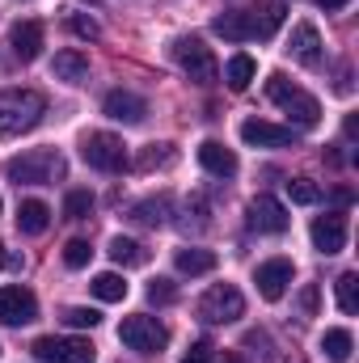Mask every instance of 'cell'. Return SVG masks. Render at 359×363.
Segmentation results:
<instances>
[{"label": "cell", "instance_id": "obj_35", "mask_svg": "<svg viewBox=\"0 0 359 363\" xmlns=\"http://www.w3.org/2000/svg\"><path fill=\"white\" fill-rule=\"evenodd\" d=\"M216 359V347L207 342V338H194L190 347H186V355H182V363H211Z\"/></svg>", "mask_w": 359, "mask_h": 363}, {"label": "cell", "instance_id": "obj_4", "mask_svg": "<svg viewBox=\"0 0 359 363\" xmlns=\"http://www.w3.org/2000/svg\"><path fill=\"white\" fill-rule=\"evenodd\" d=\"M118 342H123L127 351H140V355H161V351L170 347V330H165L157 317L136 313V317H123V325H118Z\"/></svg>", "mask_w": 359, "mask_h": 363}, {"label": "cell", "instance_id": "obj_40", "mask_svg": "<svg viewBox=\"0 0 359 363\" xmlns=\"http://www.w3.org/2000/svg\"><path fill=\"white\" fill-rule=\"evenodd\" d=\"M4 262H9V254H4V245H0V267H4Z\"/></svg>", "mask_w": 359, "mask_h": 363}, {"label": "cell", "instance_id": "obj_23", "mask_svg": "<svg viewBox=\"0 0 359 363\" xmlns=\"http://www.w3.org/2000/svg\"><path fill=\"white\" fill-rule=\"evenodd\" d=\"M110 258H114V267H144L148 250L140 241H131V237H114L110 241Z\"/></svg>", "mask_w": 359, "mask_h": 363}, {"label": "cell", "instance_id": "obj_11", "mask_svg": "<svg viewBox=\"0 0 359 363\" xmlns=\"http://www.w3.org/2000/svg\"><path fill=\"white\" fill-rule=\"evenodd\" d=\"M38 317V300L26 287H0V321L4 325H30Z\"/></svg>", "mask_w": 359, "mask_h": 363}, {"label": "cell", "instance_id": "obj_34", "mask_svg": "<svg viewBox=\"0 0 359 363\" xmlns=\"http://www.w3.org/2000/svg\"><path fill=\"white\" fill-rule=\"evenodd\" d=\"M148 300H153V304H174V300H178V287H174L170 279H153V283H148Z\"/></svg>", "mask_w": 359, "mask_h": 363}, {"label": "cell", "instance_id": "obj_10", "mask_svg": "<svg viewBox=\"0 0 359 363\" xmlns=\"http://www.w3.org/2000/svg\"><path fill=\"white\" fill-rule=\"evenodd\" d=\"M313 250L317 254H343V245H347V216L343 211H326V216H317L313 220Z\"/></svg>", "mask_w": 359, "mask_h": 363}, {"label": "cell", "instance_id": "obj_17", "mask_svg": "<svg viewBox=\"0 0 359 363\" xmlns=\"http://www.w3.org/2000/svg\"><path fill=\"white\" fill-rule=\"evenodd\" d=\"M199 165H203L211 178H233V174H237V152L224 148L220 140H203V144H199Z\"/></svg>", "mask_w": 359, "mask_h": 363}, {"label": "cell", "instance_id": "obj_9", "mask_svg": "<svg viewBox=\"0 0 359 363\" xmlns=\"http://www.w3.org/2000/svg\"><path fill=\"white\" fill-rule=\"evenodd\" d=\"M287 224H292V216L275 194H254V203H250V228L254 233L279 237V233H287Z\"/></svg>", "mask_w": 359, "mask_h": 363}, {"label": "cell", "instance_id": "obj_25", "mask_svg": "<svg viewBox=\"0 0 359 363\" xmlns=\"http://www.w3.org/2000/svg\"><path fill=\"white\" fill-rule=\"evenodd\" d=\"M254 72H258V64H254L250 55H233L228 68H224V81H228V89L233 93H245L250 89V81H254Z\"/></svg>", "mask_w": 359, "mask_h": 363}, {"label": "cell", "instance_id": "obj_37", "mask_svg": "<svg viewBox=\"0 0 359 363\" xmlns=\"http://www.w3.org/2000/svg\"><path fill=\"white\" fill-rule=\"evenodd\" d=\"M300 313H304V317L317 313V283H309V287L300 291Z\"/></svg>", "mask_w": 359, "mask_h": 363}, {"label": "cell", "instance_id": "obj_33", "mask_svg": "<svg viewBox=\"0 0 359 363\" xmlns=\"http://www.w3.org/2000/svg\"><path fill=\"white\" fill-rule=\"evenodd\" d=\"M97 321H101L97 308H81V304L77 308H64V325H72V330H93Z\"/></svg>", "mask_w": 359, "mask_h": 363}, {"label": "cell", "instance_id": "obj_18", "mask_svg": "<svg viewBox=\"0 0 359 363\" xmlns=\"http://www.w3.org/2000/svg\"><path fill=\"white\" fill-rule=\"evenodd\" d=\"M211 30H216L220 38H228V43H250V38H254V13H241V9L220 13V17L211 21Z\"/></svg>", "mask_w": 359, "mask_h": 363}, {"label": "cell", "instance_id": "obj_20", "mask_svg": "<svg viewBox=\"0 0 359 363\" xmlns=\"http://www.w3.org/2000/svg\"><path fill=\"white\" fill-rule=\"evenodd\" d=\"M51 72L60 77V81H68V85H77V81H85L89 77V55L85 51H55V60H51Z\"/></svg>", "mask_w": 359, "mask_h": 363}, {"label": "cell", "instance_id": "obj_2", "mask_svg": "<svg viewBox=\"0 0 359 363\" xmlns=\"http://www.w3.org/2000/svg\"><path fill=\"white\" fill-rule=\"evenodd\" d=\"M267 97L300 127V131H309V127H317L321 123V101L313 97V93H304L300 85H292L283 72H270L267 77Z\"/></svg>", "mask_w": 359, "mask_h": 363}, {"label": "cell", "instance_id": "obj_22", "mask_svg": "<svg viewBox=\"0 0 359 363\" xmlns=\"http://www.w3.org/2000/svg\"><path fill=\"white\" fill-rule=\"evenodd\" d=\"M174 267H178L182 274H190V279H194V274H211L216 271V254H211V250H178V254H174Z\"/></svg>", "mask_w": 359, "mask_h": 363}, {"label": "cell", "instance_id": "obj_12", "mask_svg": "<svg viewBox=\"0 0 359 363\" xmlns=\"http://www.w3.org/2000/svg\"><path fill=\"white\" fill-rule=\"evenodd\" d=\"M101 114L106 118H114V123H144V114H148V101L140 97V93L131 89H110L106 93V101H101Z\"/></svg>", "mask_w": 359, "mask_h": 363}, {"label": "cell", "instance_id": "obj_32", "mask_svg": "<svg viewBox=\"0 0 359 363\" xmlns=\"http://www.w3.org/2000/svg\"><path fill=\"white\" fill-rule=\"evenodd\" d=\"M93 258V245L85 237H72L68 245H64V267H72V271H81V267H89Z\"/></svg>", "mask_w": 359, "mask_h": 363}, {"label": "cell", "instance_id": "obj_15", "mask_svg": "<svg viewBox=\"0 0 359 363\" xmlns=\"http://www.w3.org/2000/svg\"><path fill=\"white\" fill-rule=\"evenodd\" d=\"M287 51H292V60H296V64L317 68V64H321V34H317V26H313V21H300V26L292 30Z\"/></svg>", "mask_w": 359, "mask_h": 363}, {"label": "cell", "instance_id": "obj_27", "mask_svg": "<svg viewBox=\"0 0 359 363\" xmlns=\"http://www.w3.org/2000/svg\"><path fill=\"white\" fill-rule=\"evenodd\" d=\"M178 161V152H174V144H148L144 152H140V161H136V169H170Z\"/></svg>", "mask_w": 359, "mask_h": 363}, {"label": "cell", "instance_id": "obj_38", "mask_svg": "<svg viewBox=\"0 0 359 363\" xmlns=\"http://www.w3.org/2000/svg\"><path fill=\"white\" fill-rule=\"evenodd\" d=\"M317 4H321V9H326V13H338V9H347V4H351V0H317Z\"/></svg>", "mask_w": 359, "mask_h": 363}, {"label": "cell", "instance_id": "obj_26", "mask_svg": "<svg viewBox=\"0 0 359 363\" xmlns=\"http://www.w3.org/2000/svg\"><path fill=\"white\" fill-rule=\"evenodd\" d=\"M93 296L97 300H106V304H118L123 296H127V283H123V274H114V271H101V274H93Z\"/></svg>", "mask_w": 359, "mask_h": 363}, {"label": "cell", "instance_id": "obj_13", "mask_svg": "<svg viewBox=\"0 0 359 363\" xmlns=\"http://www.w3.org/2000/svg\"><path fill=\"white\" fill-rule=\"evenodd\" d=\"M241 140L250 148H287V144H296V131L292 127H275L267 118H245L241 123Z\"/></svg>", "mask_w": 359, "mask_h": 363}, {"label": "cell", "instance_id": "obj_3", "mask_svg": "<svg viewBox=\"0 0 359 363\" xmlns=\"http://www.w3.org/2000/svg\"><path fill=\"white\" fill-rule=\"evenodd\" d=\"M4 178L17 186H51L55 178H64V157L55 148H30L4 165Z\"/></svg>", "mask_w": 359, "mask_h": 363}, {"label": "cell", "instance_id": "obj_41", "mask_svg": "<svg viewBox=\"0 0 359 363\" xmlns=\"http://www.w3.org/2000/svg\"><path fill=\"white\" fill-rule=\"evenodd\" d=\"M0 207H4V203H0Z\"/></svg>", "mask_w": 359, "mask_h": 363}, {"label": "cell", "instance_id": "obj_24", "mask_svg": "<svg viewBox=\"0 0 359 363\" xmlns=\"http://www.w3.org/2000/svg\"><path fill=\"white\" fill-rule=\"evenodd\" d=\"M283 17H287V4L283 0L263 4V13H254V38H275V30L283 26Z\"/></svg>", "mask_w": 359, "mask_h": 363}, {"label": "cell", "instance_id": "obj_14", "mask_svg": "<svg viewBox=\"0 0 359 363\" xmlns=\"http://www.w3.org/2000/svg\"><path fill=\"white\" fill-rule=\"evenodd\" d=\"M292 262L287 258H270L263 262L258 271H254V283H258V296L263 300H283V291H287V283H292Z\"/></svg>", "mask_w": 359, "mask_h": 363}, {"label": "cell", "instance_id": "obj_8", "mask_svg": "<svg viewBox=\"0 0 359 363\" xmlns=\"http://www.w3.org/2000/svg\"><path fill=\"white\" fill-rule=\"evenodd\" d=\"M30 351H34V359H43V363H93L97 359L89 338H55V334H47Z\"/></svg>", "mask_w": 359, "mask_h": 363}, {"label": "cell", "instance_id": "obj_28", "mask_svg": "<svg viewBox=\"0 0 359 363\" xmlns=\"http://www.w3.org/2000/svg\"><path fill=\"white\" fill-rule=\"evenodd\" d=\"M165 211H170V199H148V203H136L131 207V220L157 228V224H165Z\"/></svg>", "mask_w": 359, "mask_h": 363}, {"label": "cell", "instance_id": "obj_30", "mask_svg": "<svg viewBox=\"0 0 359 363\" xmlns=\"http://www.w3.org/2000/svg\"><path fill=\"white\" fill-rule=\"evenodd\" d=\"M287 199H292V203H300V207H313V203L321 199V186H317V182H309V178H292V182H287Z\"/></svg>", "mask_w": 359, "mask_h": 363}, {"label": "cell", "instance_id": "obj_21", "mask_svg": "<svg viewBox=\"0 0 359 363\" xmlns=\"http://www.w3.org/2000/svg\"><path fill=\"white\" fill-rule=\"evenodd\" d=\"M351 351H355L351 330H326V334H321V355H326L330 363H347Z\"/></svg>", "mask_w": 359, "mask_h": 363}, {"label": "cell", "instance_id": "obj_5", "mask_svg": "<svg viewBox=\"0 0 359 363\" xmlns=\"http://www.w3.org/2000/svg\"><path fill=\"white\" fill-rule=\"evenodd\" d=\"M170 55L178 60V68L194 81V85H216L220 64H216L211 47H203V38H174V43H170Z\"/></svg>", "mask_w": 359, "mask_h": 363}, {"label": "cell", "instance_id": "obj_29", "mask_svg": "<svg viewBox=\"0 0 359 363\" xmlns=\"http://www.w3.org/2000/svg\"><path fill=\"white\" fill-rule=\"evenodd\" d=\"M338 308L343 313H355L359 308V274L355 271H347V274H338Z\"/></svg>", "mask_w": 359, "mask_h": 363}, {"label": "cell", "instance_id": "obj_19", "mask_svg": "<svg viewBox=\"0 0 359 363\" xmlns=\"http://www.w3.org/2000/svg\"><path fill=\"white\" fill-rule=\"evenodd\" d=\"M47 224H51V207H47L43 199H26V203H17V233L38 237V233H47Z\"/></svg>", "mask_w": 359, "mask_h": 363}, {"label": "cell", "instance_id": "obj_1", "mask_svg": "<svg viewBox=\"0 0 359 363\" xmlns=\"http://www.w3.org/2000/svg\"><path fill=\"white\" fill-rule=\"evenodd\" d=\"M47 97L38 89H4L0 93V135H26L43 123Z\"/></svg>", "mask_w": 359, "mask_h": 363}, {"label": "cell", "instance_id": "obj_31", "mask_svg": "<svg viewBox=\"0 0 359 363\" xmlns=\"http://www.w3.org/2000/svg\"><path fill=\"white\" fill-rule=\"evenodd\" d=\"M89 211H93L89 190H68V194H64V216H68V220H89Z\"/></svg>", "mask_w": 359, "mask_h": 363}, {"label": "cell", "instance_id": "obj_39", "mask_svg": "<svg viewBox=\"0 0 359 363\" xmlns=\"http://www.w3.org/2000/svg\"><path fill=\"white\" fill-rule=\"evenodd\" d=\"M220 363H250V359H245V355H237V351H228V355H224Z\"/></svg>", "mask_w": 359, "mask_h": 363}, {"label": "cell", "instance_id": "obj_6", "mask_svg": "<svg viewBox=\"0 0 359 363\" xmlns=\"http://www.w3.org/2000/svg\"><path fill=\"white\" fill-rule=\"evenodd\" d=\"M81 157H85V165L97 169V174H123L131 165L127 161V144L118 135H110V131H89L81 140Z\"/></svg>", "mask_w": 359, "mask_h": 363}, {"label": "cell", "instance_id": "obj_16", "mask_svg": "<svg viewBox=\"0 0 359 363\" xmlns=\"http://www.w3.org/2000/svg\"><path fill=\"white\" fill-rule=\"evenodd\" d=\"M9 47H13V55H17L21 64H34V60L43 55V26H38V21H17V26L9 30Z\"/></svg>", "mask_w": 359, "mask_h": 363}, {"label": "cell", "instance_id": "obj_7", "mask_svg": "<svg viewBox=\"0 0 359 363\" xmlns=\"http://www.w3.org/2000/svg\"><path fill=\"white\" fill-rule=\"evenodd\" d=\"M245 313V296L233 283H211L199 300V321L203 325H228Z\"/></svg>", "mask_w": 359, "mask_h": 363}, {"label": "cell", "instance_id": "obj_36", "mask_svg": "<svg viewBox=\"0 0 359 363\" xmlns=\"http://www.w3.org/2000/svg\"><path fill=\"white\" fill-rule=\"evenodd\" d=\"M68 30H72L77 38H89V43L101 34V30H97V21H93V17H81V13H72V17H68Z\"/></svg>", "mask_w": 359, "mask_h": 363}]
</instances>
